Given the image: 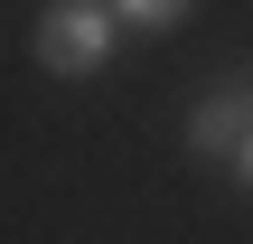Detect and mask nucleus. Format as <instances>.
Wrapping results in <instances>:
<instances>
[{
    "label": "nucleus",
    "instance_id": "obj_2",
    "mask_svg": "<svg viewBox=\"0 0 253 244\" xmlns=\"http://www.w3.org/2000/svg\"><path fill=\"white\" fill-rule=\"evenodd\" d=\"M188 141H197V150H225V160H235V150L253 141V94H235V85H225V94H207V103L188 113Z\"/></svg>",
    "mask_w": 253,
    "mask_h": 244
},
{
    "label": "nucleus",
    "instance_id": "obj_1",
    "mask_svg": "<svg viewBox=\"0 0 253 244\" xmlns=\"http://www.w3.org/2000/svg\"><path fill=\"white\" fill-rule=\"evenodd\" d=\"M113 9H94V0H56L47 19H38V56L56 66V75H94L103 56H113Z\"/></svg>",
    "mask_w": 253,
    "mask_h": 244
},
{
    "label": "nucleus",
    "instance_id": "obj_3",
    "mask_svg": "<svg viewBox=\"0 0 253 244\" xmlns=\"http://www.w3.org/2000/svg\"><path fill=\"white\" fill-rule=\"evenodd\" d=\"M113 19H131V28H178L188 0H113Z\"/></svg>",
    "mask_w": 253,
    "mask_h": 244
},
{
    "label": "nucleus",
    "instance_id": "obj_4",
    "mask_svg": "<svg viewBox=\"0 0 253 244\" xmlns=\"http://www.w3.org/2000/svg\"><path fill=\"white\" fill-rule=\"evenodd\" d=\"M235 169H244V188H253V141H244V150H235Z\"/></svg>",
    "mask_w": 253,
    "mask_h": 244
}]
</instances>
